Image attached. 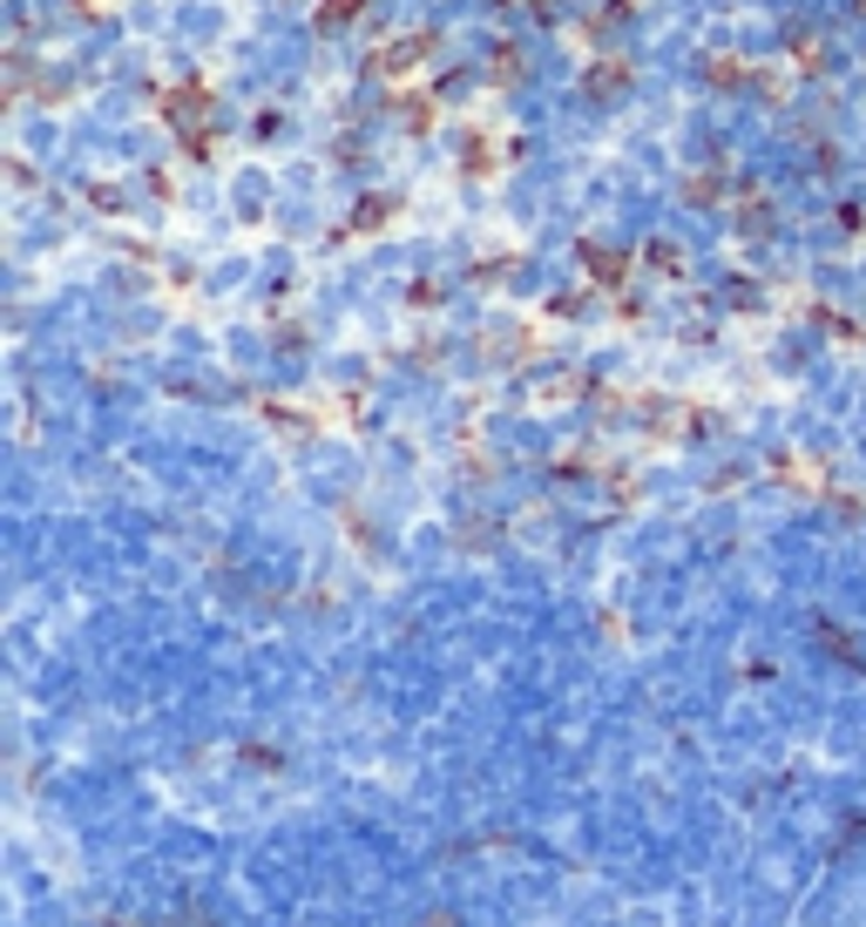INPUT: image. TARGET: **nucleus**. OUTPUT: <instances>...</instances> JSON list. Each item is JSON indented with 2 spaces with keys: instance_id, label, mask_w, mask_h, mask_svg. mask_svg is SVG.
I'll use <instances>...</instances> for the list:
<instances>
[{
  "instance_id": "423d86ee",
  "label": "nucleus",
  "mask_w": 866,
  "mask_h": 927,
  "mask_svg": "<svg viewBox=\"0 0 866 927\" xmlns=\"http://www.w3.org/2000/svg\"><path fill=\"white\" fill-rule=\"evenodd\" d=\"M859 8H866V0H859Z\"/></svg>"
},
{
  "instance_id": "7ed1b4c3",
  "label": "nucleus",
  "mask_w": 866,
  "mask_h": 927,
  "mask_svg": "<svg viewBox=\"0 0 866 927\" xmlns=\"http://www.w3.org/2000/svg\"><path fill=\"white\" fill-rule=\"evenodd\" d=\"M582 89H589V96H602V102H617V96L630 89V61H617V55H610V61H596V68L582 75Z\"/></svg>"
},
{
  "instance_id": "f257e3e1",
  "label": "nucleus",
  "mask_w": 866,
  "mask_h": 927,
  "mask_svg": "<svg viewBox=\"0 0 866 927\" xmlns=\"http://www.w3.org/2000/svg\"><path fill=\"white\" fill-rule=\"evenodd\" d=\"M210 109H217V102H210L204 89H169V96H163V116L184 129V149H190V156H210V142H217V136L204 129Z\"/></svg>"
},
{
  "instance_id": "39448f33",
  "label": "nucleus",
  "mask_w": 866,
  "mask_h": 927,
  "mask_svg": "<svg viewBox=\"0 0 866 927\" xmlns=\"http://www.w3.org/2000/svg\"><path fill=\"white\" fill-rule=\"evenodd\" d=\"M393 217V197H366V210H360V230H373V224H386Z\"/></svg>"
},
{
  "instance_id": "20e7f679",
  "label": "nucleus",
  "mask_w": 866,
  "mask_h": 927,
  "mask_svg": "<svg viewBox=\"0 0 866 927\" xmlns=\"http://www.w3.org/2000/svg\"><path fill=\"white\" fill-rule=\"evenodd\" d=\"M360 14H366V0H318V28H345Z\"/></svg>"
},
{
  "instance_id": "f03ea898",
  "label": "nucleus",
  "mask_w": 866,
  "mask_h": 927,
  "mask_svg": "<svg viewBox=\"0 0 866 927\" xmlns=\"http://www.w3.org/2000/svg\"><path fill=\"white\" fill-rule=\"evenodd\" d=\"M420 61H433V34H400L393 48H380V55H373V75H386V81H406Z\"/></svg>"
}]
</instances>
